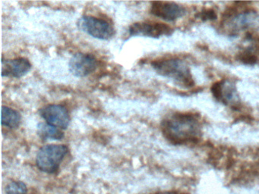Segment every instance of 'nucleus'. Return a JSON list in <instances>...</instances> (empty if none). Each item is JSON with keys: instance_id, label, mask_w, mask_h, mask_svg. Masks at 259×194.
I'll use <instances>...</instances> for the list:
<instances>
[{"instance_id": "obj_1", "label": "nucleus", "mask_w": 259, "mask_h": 194, "mask_svg": "<svg viewBox=\"0 0 259 194\" xmlns=\"http://www.w3.org/2000/svg\"><path fill=\"white\" fill-rule=\"evenodd\" d=\"M161 130L165 138L174 144L196 142L201 135L199 119L189 113H176L165 118Z\"/></svg>"}, {"instance_id": "obj_2", "label": "nucleus", "mask_w": 259, "mask_h": 194, "mask_svg": "<svg viewBox=\"0 0 259 194\" xmlns=\"http://www.w3.org/2000/svg\"><path fill=\"white\" fill-rule=\"evenodd\" d=\"M151 65L159 74L176 80L185 87H191L194 85L189 66L180 59H161L154 61Z\"/></svg>"}, {"instance_id": "obj_3", "label": "nucleus", "mask_w": 259, "mask_h": 194, "mask_svg": "<svg viewBox=\"0 0 259 194\" xmlns=\"http://www.w3.org/2000/svg\"><path fill=\"white\" fill-rule=\"evenodd\" d=\"M69 153L66 145L51 144L39 150L36 157V165L40 171L54 174L60 168V164Z\"/></svg>"}, {"instance_id": "obj_4", "label": "nucleus", "mask_w": 259, "mask_h": 194, "mask_svg": "<svg viewBox=\"0 0 259 194\" xmlns=\"http://www.w3.org/2000/svg\"><path fill=\"white\" fill-rule=\"evenodd\" d=\"M78 26L83 31L96 39L107 40L115 34L114 28L108 21L90 15L80 18Z\"/></svg>"}, {"instance_id": "obj_5", "label": "nucleus", "mask_w": 259, "mask_h": 194, "mask_svg": "<svg viewBox=\"0 0 259 194\" xmlns=\"http://www.w3.org/2000/svg\"><path fill=\"white\" fill-rule=\"evenodd\" d=\"M174 29L163 23L137 22L132 24L128 28L130 36H145V37L159 38L162 36H170Z\"/></svg>"}, {"instance_id": "obj_6", "label": "nucleus", "mask_w": 259, "mask_h": 194, "mask_svg": "<svg viewBox=\"0 0 259 194\" xmlns=\"http://www.w3.org/2000/svg\"><path fill=\"white\" fill-rule=\"evenodd\" d=\"M69 71L77 77H84L93 73L98 67V61L92 54L78 53L69 61Z\"/></svg>"}, {"instance_id": "obj_7", "label": "nucleus", "mask_w": 259, "mask_h": 194, "mask_svg": "<svg viewBox=\"0 0 259 194\" xmlns=\"http://www.w3.org/2000/svg\"><path fill=\"white\" fill-rule=\"evenodd\" d=\"M40 116L51 125L60 129L68 128L70 123L69 112L61 105H48L39 111Z\"/></svg>"}, {"instance_id": "obj_8", "label": "nucleus", "mask_w": 259, "mask_h": 194, "mask_svg": "<svg viewBox=\"0 0 259 194\" xmlns=\"http://www.w3.org/2000/svg\"><path fill=\"white\" fill-rule=\"evenodd\" d=\"M151 13L157 18L174 21L186 15V9L172 2L156 1L151 3Z\"/></svg>"}, {"instance_id": "obj_9", "label": "nucleus", "mask_w": 259, "mask_h": 194, "mask_svg": "<svg viewBox=\"0 0 259 194\" xmlns=\"http://www.w3.org/2000/svg\"><path fill=\"white\" fill-rule=\"evenodd\" d=\"M211 92L217 100L222 102L224 104L234 105L239 102L236 86L227 80H221L213 83L211 86Z\"/></svg>"}, {"instance_id": "obj_10", "label": "nucleus", "mask_w": 259, "mask_h": 194, "mask_svg": "<svg viewBox=\"0 0 259 194\" xmlns=\"http://www.w3.org/2000/svg\"><path fill=\"white\" fill-rule=\"evenodd\" d=\"M31 65L25 58H17L14 59H3V77L20 78L31 70Z\"/></svg>"}, {"instance_id": "obj_11", "label": "nucleus", "mask_w": 259, "mask_h": 194, "mask_svg": "<svg viewBox=\"0 0 259 194\" xmlns=\"http://www.w3.org/2000/svg\"><path fill=\"white\" fill-rule=\"evenodd\" d=\"M259 23V16L255 12H242L230 18L227 22V27L233 32L246 30L254 27Z\"/></svg>"}, {"instance_id": "obj_12", "label": "nucleus", "mask_w": 259, "mask_h": 194, "mask_svg": "<svg viewBox=\"0 0 259 194\" xmlns=\"http://www.w3.org/2000/svg\"><path fill=\"white\" fill-rule=\"evenodd\" d=\"M37 133L43 140H60L64 137V133L62 131L61 129L48 123H40L37 125Z\"/></svg>"}, {"instance_id": "obj_13", "label": "nucleus", "mask_w": 259, "mask_h": 194, "mask_svg": "<svg viewBox=\"0 0 259 194\" xmlns=\"http://www.w3.org/2000/svg\"><path fill=\"white\" fill-rule=\"evenodd\" d=\"M2 124L9 128H18L20 125L21 115L17 111L7 106L2 107Z\"/></svg>"}, {"instance_id": "obj_14", "label": "nucleus", "mask_w": 259, "mask_h": 194, "mask_svg": "<svg viewBox=\"0 0 259 194\" xmlns=\"http://www.w3.org/2000/svg\"><path fill=\"white\" fill-rule=\"evenodd\" d=\"M7 194H28L26 184L22 181H12L6 188Z\"/></svg>"}, {"instance_id": "obj_15", "label": "nucleus", "mask_w": 259, "mask_h": 194, "mask_svg": "<svg viewBox=\"0 0 259 194\" xmlns=\"http://www.w3.org/2000/svg\"><path fill=\"white\" fill-rule=\"evenodd\" d=\"M239 60L245 65H253L257 63V58L250 51H246L239 56Z\"/></svg>"}, {"instance_id": "obj_16", "label": "nucleus", "mask_w": 259, "mask_h": 194, "mask_svg": "<svg viewBox=\"0 0 259 194\" xmlns=\"http://www.w3.org/2000/svg\"><path fill=\"white\" fill-rule=\"evenodd\" d=\"M198 16L202 19L203 21H207V20H215L217 18V15L214 11L212 9H207L203 11L202 12L198 15Z\"/></svg>"}, {"instance_id": "obj_17", "label": "nucleus", "mask_w": 259, "mask_h": 194, "mask_svg": "<svg viewBox=\"0 0 259 194\" xmlns=\"http://www.w3.org/2000/svg\"><path fill=\"white\" fill-rule=\"evenodd\" d=\"M154 194H187L186 192H177V191H166V192H160Z\"/></svg>"}]
</instances>
